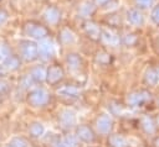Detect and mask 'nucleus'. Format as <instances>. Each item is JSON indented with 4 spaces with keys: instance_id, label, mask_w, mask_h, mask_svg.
<instances>
[{
    "instance_id": "f257e3e1",
    "label": "nucleus",
    "mask_w": 159,
    "mask_h": 147,
    "mask_svg": "<svg viewBox=\"0 0 159 147\" xmlns=\"http://www.w3.org/2000/svg\"><path fill=\"white\" fill-rule=\"evenodd\" d=\"M21 52L24 58H26L27 61H32L39 54V46L31 41H25L21 43Z\"/></svg>"
},
{
    "instance_id": "f03ea898",
    "label": "nucleus",
    "mask_w": 159,
    "mask_h": 147,
    "mask_svg": "<svg viewBox=\"0 0 159 147\" xmlns=\"http://www.w3.org/2000/svg\"><path fill=\"white\" fill-rule=\"evenodd\" d=\"M25 32L30 37H34V38H43L47 36V30L43 26H41L39 23H34V22H30L26 25Z\"/></svg>"
},
{
    "instance_id": "7ed1b4c3",
    "label": "nucleus",
    "mask_w": 159,
    "mask_h": 147,
    "mask_svg": "<svg viewBox=\"0 0 159 147\" xmlns=\"http://www.w3.org/2000/svg\"><path fill=\"white\" fill-rule=\"evenodd\" d=\"M29 101H30L32 105H35V106L42 105V104H45V103L47 101V95H46V93H45L43 90H40V89L34 90V91L30 93Z\"/></svg>"
},
{
    "instance_id": "20e7f679",
    "label": "nucleus",
    "mask_w": 159,
    "mask_h": 147,
    "mask_svg": "<svg viewBox=\"0 0 159 147\" xmlns=\"http://www.w3.org/2000/svg\"><path fill=\"white\" fill-rule=\"evenodd\" d=\"M62 75H63L62 69H61L58 65H53V67H51V68L48 69V73H47V80H48L50 83L55 84V83H57V82L62 78Z\"/></svg>"
},
{
    "instance_id": "39448f33",
    "label": "nucleus",
    "mask_w": 159,
    "mask_h": 147,
    "mask_svg": "<svg viewBox=\"0 0 159 147\" xmlns=\"http://www.w3.org/2000/svg\"><path fill=\"white\" fill-rule=\"evenodd\" d=\"M53 53V48H52V44L48 42V41H42L40 42L39 44V54L43 58H48L51 57Z\"/></svg>"
},
{
    "instance_id": "423d86ee",
    "label": "nucleus",
    "mask_w": 159,
    "mask_h": 147,
    "mask_svg": "<svg viewBox=\"0 0 159 147\" xmlns=\"http://www.w3.org/2000/svg\"><path fill=\"white\" fill-rule=\"evenodd\" d=\"M128 21L133 25H142L143 23V15L135 9H132L128 11Z\"/></svg>"
},
{
    "instance_id": "0eeeda50",
    "label": "nucleus",
    "mask_w": 159,
    "mask_h": 147,
    "mask_svg": "<svg viewBox=\"0 0 159 147\" xmlns=\"http://www.w3.org/2000/svg\"><path fill=\"white\" fill-rule=\"evenodd\" d=\"M45 17H46V20H47L50 23H56V22L58 21V19H60V12H58L57 9L50 7V9L46 10Z\"/></svg>"
},
{
    "instance_id": "6e6552de",
    "label": "nucleus",
    "mask_w": 159,
    "mask_h": 147,
    "mask_svg": "<svg viewBox=\"0 0 159 147\" xmlns=\"http://www.w3.org/2000/svg\"><path fill=\"white\" fill-rule=\"evenodd\" d=\"M148 99V94L147 93H138V94H133L130 95V98L128 99V101L132 105H140L142 103H144Z\"/></svg>"
},
{
    "instance_id": "1a4fd4ad",
    "label": "nucleus",
    "mask_w": 159,
    "mask_h": 147,
    "mask_svg": "<svg viewBox=\"0 0 159 147\" xmlns=\"http://www.w3.org/2000/svg\"><path fill=\"white\" fill-rule=\"evenodd\" d=\"M111 124H112V121H111V119L108 116H102L98 120V125L97 126H98V130L101 132H108L111 130Z\"/></svg>"
},
{
    "instance_id": "9d476101",
    "label": "nucleus",
    "mask_w": 159,
    "mask_h": 147,
    "mask_svg": "<svg viewBox=\"0 0 159 147\" xmlns=\"http://www.w3.org/2000/svg\"><path fill=\"white\" fill-rule=\"evenodd\" d=\"M78 137H80L81 140H83V141H91V140H93V133H92V131L89 130V127H87V126H81V127L78 128Z\"/></svg>"
},
{
    "instance_id": "9b49d317",
    "label": "nucleus",
    "mask_w": 159,
    "mask_h": 147,
    "mask_svg": "<svg viewBox=\"0 0 159 147\" xmlns=\"http://www.w3.org/2000/svg\"><path fill=\"white\" fill-rule=\"evenodd\" d=\"M84 28H86L87 33H88L92 38H94V40L98 38V36H99V28L97 27L96 23H93V22H86Z\"/></svg>"
},
{
    "instance_id": "f8f14e48",
    "label": "nucleus",
    "mask_w": 159,
    "mask_h": 147,
    "mask_svg": "<svg viewBox=\"0 0 159 147\" xmlns=\"http://www.w3.org/2000/svg\"><path fill=\"white\" fill-rule=\"evenodd\" d=\"M31 77H32V79H35V80H43L45 77H46V72H45L43 68L37 67V68H35V69L32 70Z\"/></svg>"
},
{
    "instance_id": "ddd939ff",
    "label": "nucleus",
    "mask_w": 159,
    "mask_h": 147,
    "mask_svg": "<svg viewBox=\"0 0 159 147\" xmlns=\"http://www.w3.org/2000/svg\"><path fill=\"white\" fill-rule=\"evenodd\" d=\"M102 37H103V40H104L107 43H116V41H117L116 36H114L112 32L107 31V30H104V31L102 32Z\"/></svg>"
},
{
    "instance_id": "4468645a",
    "label": "nucleus",
    "mask_w": 159,
    "mask_h": 147,
    "mask_svg": "<svg viewBox=\"0 0 159 147\" xmlns=\"http://www.w3.org/2000/svg\"><path fill=\"white\" fill-rule=\"evenodd\" d=\"M145 79H147V82H148L149 84H154V83H157V80H158V73H157L154 69H150V70H148Z\"/></svg>"
},
{
    "instance_id": "2eb2a0df",
    "label": "nucleus",
    "mask_w": 159,
    "mask_h": 147,
    "mask_svg": "<svg viewBox=\"0 0 159 147\" xmlns=\"http://www.w3.org/2000/svg\"><path fill=\"white\" fill-rule=\"evenodd\" d=\"M111 143L114 146V147H125V141L124 138L119 137V136H113L111 137Z\"/></svg>"
},
{
    "instance_id": "dca6fc26",
    "label": "nucleus",
    "mask_w": 159,
    "mask_h": 147,
    "mask_svg": "<svg viewBox=\"0 0 159 147\" xmlns=\"http://www.w3.org/2000/svg\"><path fill=\"white\" fill-rule=\"evenodd\" d=\"M61 38L65 43H70V42L73 41V33L70 30H63L62 33H61Z\"/></svg>"
},
{
    "instance_id": "f3484780",
    "label": "nucleus",
    "mask_w": 159,
    "mask_h": 147,
    "mask_svg": "<svg viewBox=\"0 0 159 147\" xmlns=\"http://www.w3.org/2000/svg\"><path fill=\"white\" fill-rule=\"evenodd\" d=\"M30 132L32 133V136H40V135L43 132V127H42L40 124H35V125L31 126Z\"/></svg>"
},
{
    "instance_id": "a211bd4d",
    "label": "nucleus",
    "mask_w": 159,
    "mask_h": 147,
    "mask_svg": "<svg viewBox=\"0 0 159 147\" xmlns=\"http://www.w3.org/2000/svg\"><path fill=\"white\" fill-rule=\"evenodd\" d=\"M92 11H93V6H92V4H91V2H84V4H83V6L81 7V14H82V15H84V16L89 15Z\"/></svg>"
},
{
    "instance_id": "6ab92c4d",
    "label": "nucleus",
    "mask_w": 159,
    "mask_h": 147,
    "mask_svg": "<svg viewBox=\"0 0 159 147\" xmlns=\"http://www.w3.org/2000/svg\"><path fill=\"white\" fill-rule=\"evenodd\" d=\"M68 64H70L72 68L78 67V64H80V58H78L76 54H71V56H68Z\"/></svg>"
},
{
    "instance_id": "aec40b11",
    "label": "nucleus",
    "mask_w": 159,
    "mask_h": 147,
    "mask_svg": "<svg viewBox=\"0 0 159 147\" xmlns=\"http://www.w3.org/2000/svg\"><path fill=\"white\" fill-rule=\"evenodd\" d=\"M152 20H153L157 25H159V5L155 6V7L153 9V11H152Z\"/></svg>"
},
{
    "instance_id": "412c9836",
    "label": "nucleus",
    "mask_w": 159,
    "mask_h": 147,
    "mask_svg": "<svg viewBox=\"0 0 159 147\" xmlns=\"http://www.w3.org/2000/svg\"><path fill=\"white\" fill-rule=\"evenodd\" d=\"M135 1L142 7H148V6H150L153 4V0H135Z\"/></svg>"
},
{
    "instance_id": "4be33fe9",
    "label": "nucleus",
    "mask_w": 159,
    "mask_h": 147,
    "mask_svg": "<svg viewBox=\"0 0 159 147\" xmlns=\"http://www.w3.org/2000/svg\"><path fill=\"white\" fill-rule=\"evenodd\" d=\"M17 63H19V62H17V59H16V58H14V57H11V58L9 59V62H7V64H9V65L11 64V67H12V68H15V67L17 65Z\"/></svg>"
},
{
    "instance_id": "5701e85b",
    "label": "nucleus",
    "mask_w": 159,
    "mask_h": 147,
    "mask_svg": "<svg viewBox=\"0 0 159 147\" xmlns=\"http://www.w3.org/2000/svg\"><path fill=\"white\" fill-rule=\"evenodd\" d=\"M5 20H6V12L0 11V23H2Z\"/></svg>"
},
{
    "instance_id": "b1692460",
    "label": "nucleus",
    "mask_w": 159,
    "mask_h": 147,
    "mask_svg": "<svg viewBox=\"0 0 159 147\" xmlns=\"http://www.w3.org/2000/svg\"><path fill=\"white\" fill-rule=\"evenodd\" d=\"M107 1H109V0H96V2H97L98 5H104Z\"/></svg>"
},
{
    "instance_id": "393cba45",
    "label": "nucleus",
    "mask_w": 159,
    "mask_h": 147,
    "mask_svg": "<svg viewBox=\"0 0 159 147\" xmlns=\"http://www.w3.org/2000/svg\"><path fill=\"white\" fill-rule=\"evenodd\" d=\"M158 80H159V70H158Z\"/></svg>"
},
{
    "instance_id": "a878e982",
    "label": "nucleus",
    "mask_w": 159,
    "mask_h": 147,
    "mask_svg": "<svg viewBox=\"0 0 159 147\" xmlns=\"http://www.w3.org/2000/svg\"><path fill=\"white\" fill-rule=\"evenodd\" d=\"M158 104H159V99H158Z\"/></svg>"
}]
</instances>
